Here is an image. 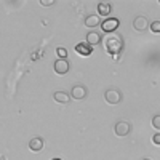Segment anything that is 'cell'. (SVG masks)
<instances>
[{
	"label": "cell",
	"mask_w": 160,
	"mask_h": 160,
	"mask_svg": "<svg viewBox=\"0 0 160 160\" xmlns=\"http://www.w3.org/2000/svg\"><path fill=\"white\" fill-rule=\"evenodd\" d=\"M102 45H104V48H106L108 53H111L112 56H117V55H120V51H122V48H123V40L118 34L112 32V34H108L104 37Z\"/></svg>",
	"instance_id": "cell-1"
},
{
	"label": "cell",
	"mask_w": 160,
	"mask_h": 160,
	"mask_svg": "<svg viewBox=\"0 0 160 160\" xmlns=\"http://www.w3.org/2000/svg\"><path fill=\"white\" fill-rule=\"evenodd\" d=\"M104 99H106V102L108 104H118L120 102V99H122V95H120V91L117 90V88H111V90H108L104 93Z\"/></svg>",
	"instance_id": "cell-2"
},
{
	"label": "cell",
	"mask_w": 160,
	"mask_h": 160,
	"mask_svg": "<svg viewBox=\"0 0 160 160\" xmlns=\"http://www.w3.org/2000/svg\"><path fill=\"white\" fill-rule=\"evenodd\" d=\"M117 28H118V19L117 18H108L106 21H102V24H101V29L104 32H108V34H112Z\"/></svg>",
	"instance_id": "cell-3"
},
{
	"label": "cell",
	"mask_w": 160,
	"mask_h": 160,
	"mask_svg": "<svg viewBox=\"0 0 160 160\" xmlns=\"http://www.w3.org/2000/svg\"><path fill=\"white\" fill-rule=\"evenodd\" d=\"M130 130H131V127H130L128 122H118L114 127V131H115L117 136H127L128 133H130Z\"/></svg>",
	"instance_id": "cell-4"
},
{
	"label": "cell",
	"mask_w": 160,
	"mask_h": 160,
	"mask_svg": "<svg viewBox=\"0 0 160 160\" xmlns=\"http://www.w3.org/2000/svg\"><path fill=\"white\" fill-rule=\"evenodd\" d=\"M55 72L56 74H59V75H64V74H68L69 72V62L66 61V59H58L56 62H55Z\"/></svg>",
	"instance_id": "cell-5"
},
{
	"label": "cell",
	"mask_w": 160,
	"mask_h": 160,
	"mask_svg": "<svg viewBox=\"0 0 160 160\" xmlns=\"http://www.w3.org/2000/svg\"><path fill=\"white\" fill-rule=\"evenodd\" d=\"M71 96L74 99H85L87 98V90L83 85H75L72 90H71Z\"/></svg>",
	"instance_id": "cell-6"
},
{
	"label": "cell",
	"mask_w": 160,
	"mask_h": 160,
	"mask_svg": "<svg viewBox=\"0 0 160 160\" xmlns=\"http://www.w3.org/2000/svg\"><path fill=\"white\" fill-rule=\"evenodd\" d=\"M75 51L78 53V55H82V56H90L91 53H93V48L87 42H82V43H77L75 45Z\"/></svg>",
	"instance_id": "cell-7"
},
{
	"label": "cell",
	"mask_w": 160,
	"mask_h": 160,
	"mask_svg": "<svg viewBox=\"0 0 160 160\" xmlns=\"http://www.w3.org/2000/svg\"><path fill=\"white\" fill-rule=\"evenodd\" d=\"M148 19H146L144 16H136L135 21H133V28H135L136 31H144V29H148Z\"/></svg>",
	"instance_id": "cell-8"
},
{
	"label": "cell",
	"mask_w": 160,
	"mask_h": 160,
	"mask_svg": "<svg viewBox=\"0 0 160 160\" xmlns=\"http://www.w3.org/2000/svg\"><path fill=\"white\" fill-rule=\"evenodd\" d=\"M43 148V139L42 138H32L29 141V149L34 151V152H38V151H42Z\"/></svg>",
	"instance_id": "cell-9"
},
{
	"label": "cell",
	"mask_w": 160,
	"mask_h": 160,
	"mask_svg": "<svg viewBox=\"0 0 160 160\" xmlns=\"http://www.w3.org/2000/svg\"><path fill=\"white\" fill-rule=\"evenodd\" d=\"M101 42V35L98 34V32H88V35H87V43L88 45H98Z\"/></svg>",
	"instance_id": "cell-10"
},
{
	"label": "cell",
	"mask_w": 160,
	"mask_h": 160,
	"mask_svg": "<svg viewBox=\"0 0 160 160\" xmlns=\"http://www.w3.org/2000/svg\"><path fill=\"white\" fill-rule=\"evenodd\" d=\"M85 26L87 28H96V26H101L99 24V15H90L85 19Z\"/></svg>",
	"instance_id": "cell-11"
},
{
	"label": "cell",
	"mask_w": 160,
	"mask_h": 160,
	"mask_svg": "<svg viewBox=\"0 0 160 160\" xmlns=\"http://www.w3.org/2000/svg\"><path fill=\"white\" fill-rule=\"evenodd\" d=\"M53 98H55V101L59 102V104L69 102V95H68V93H64V91H56L55 95H53Z\"/></svg>",
	"instance_id": "cell-12"
},
{
	"label": "cell",
	"mask_w": 160,
	"mask_h": 160,
	"mask_svg": "<svg viewBox=\"0 0 160 160\" xmlns=\"http://www.w3.org/2000/svg\"><path fill=\"white\" fill-rule=\"evenodd\" d=\"M98 13H99V16H109L111 15V3H99Z\"/></svg>",
	"instance_id": "cell-13"
},
{
	"label": "cell",
	"mask_w": 160,
	"mask_h": 160,
	"mask_svg": "<svg viewBox=\"0 0 160 160\" xmlns=\"http://www.w3.org/2000/svg\"><path fill=\"white\" fill-rule=\"evenodd\" d=\"M56 53H58L59 59H66V58H68V50H66V48H62V47L56 48Z\"/></svg>",
	"instance_id": "cell-14"
},
{
	"label": "cell",
	"mask_w": 160,
	"mask_h": 160,
	"mask_svg": "<svg viewBox=\"0 0 160 160\" xmlns=\"http://www.w3.org/2000/svg\"><path fill=\"white\" fill-rule=\"evenodd\" d=\"M149 28H151V31H152V32L158 34V32H160V21H154V22L149 26Z\"/></svg>",
	"instance_id": "cell-15"
},
{
	"label": "cell",
	"mask_w": 160,
	"mask_h": 160,
	"mask_svg": "<svg viewBox=\"0 0 160 160\" xmlns=\"http://www.w3.org/2000/svg\"><path fill=\"white\" fill-rule=\"evenodd\" d=\"M152 127H154L155 130H160V114H158V115H154V118H152Z\"/></svg>",
	"instance_id": "cell-16"
},
{
	"label": "cell",
	"mask_w": 160,
	"mask_h": 160,
	"mask_svg": "<svg viewBox=\"0 0 160 160\" xmlns=\"http://www.w3.org/2000/svg\"><path fill=\"white\" fill-rule=\"evenodd\" d=\"M152 142H154L155 146H160V133H157V135L152 136Z\"/></svg>",
	"instance_id": "cell-17"
},
{
	"label": "cell",
	"mask_w": 160,
	"mask_h": 160,
	"mask_svg": "<svg viewBox=\"0 0 160 160\" xmlns=\"http://www.w3.org/2000/svg\"><path fill=\"white\" fill-rule=\"evenodd\" d=\"M55 3V0H40V5H43V7H50Z\"/></svg>",
	"instance_id": "cell-18"
},
{
	"label": "cell",
	"mask_w": 160,
	"mask_h": 160,
	"mask_svg": "<svg viewBox=\"0 0 160 160\" xmlns=\"http://www.w3.org/2000/svg\"><path fill=\"white\" fill-rule=\"evenodd\" d=\"M142 160H151V158H142Z\"/></svg>",
	"instance_id": "cell-19"
},
{
	"label": "cell",
	"mask_w": 160,
	"mask_h": 160,
	"mask_svg": "<svg viewBox=\"0 0 160 160\" xmlns=\"http://www.w3.org/2000/svg\"><path fill=\"white\" fill-rule=\"evenodd\" d=\"M53 160H61V158H53Z\"/></svg>",
	"instance_id": "cell-20"
}]
</instances>
